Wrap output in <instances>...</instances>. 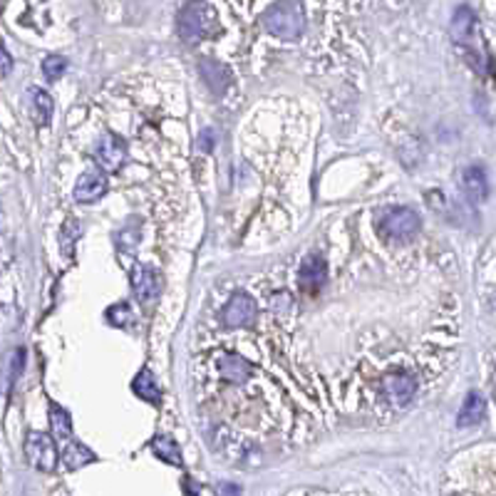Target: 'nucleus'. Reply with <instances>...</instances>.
I'll return each instance as SVG.
<instances>
[{
  "label": "nucleus",
  "instance_id": "nucleus-1",
  "mask_svg": "<svg viewBox=\"0 0 496 496\" xmlns=\"http://www.w3.org/2000/svg\"><path fill=\"white\" fill-rule=\"evenodd\" d=\"M261 25L268 35L293 43L306 30V6L303 0H273L261 13Z\"/></svg>",
  "mask_w": 496,
  "mask_h": 496
},
{
  "label": "nucleus",
  "instance_id": "nucleus-2",
  "mask_svg": "<svg viewBox=\"0 0 496 496\" xmlns=\"http://www.w3.org/2000/svg\"><path fill=\"white\" fill-rule=\"evenodd\" d=\"M218 28V10L209 0H191L179 13V38L186 45H196L206 40Z\"/></svg>",
  "mask_w": 496,
  "mask_h": 496
},
{
  "label": "nucleus",
  "instance_id": "nucleus-3",
  "mask_svg": "<svg viewBox=\"0 0 496 496\" xmlns=\"http://www.w3.org/2000/svg\"><path fill=\"white\" fill-rule=\"evenodd\" d=\"M417 231H419V216L412 209H392L377 223V234L385 241H400V243H405V241L414 239Z\"/></svg>",
  "mask_w": 496,
  "mask_h": 496
},
{
  "label": "nucleus",
  "instance_id": "nucleus-4",
  "mask_svg": "<svg viewBox=\"0 0 496 496\" xmlns=\"http://www.w3.org/2000/svg\"><path fill=\"white\" fill-rule=\"evenodd\" d=\"M213 368H216L218 379L229 382V385H246L248 377H253V365L236 352H218Z\"/></svg>",
  "mask_w": 496,
  "mask_h": 496
},
{
  "label": "nucleus",
  "instance_id": "nucleus-5",
  "mask_svg": "<svg viewBox=\"0 0 496 496\" xmlns=\"http://www.w3.org/2000/svg\"><path fill=\"white\" fill-rule=\"evenodd\" d=\"M258 315V306L248 293H236L226 308L221 313V320L226 328H246V325H251Z\"/></svg>",
  "mask_w": 496,
  "mask_h": 496
},
{
  "label": "nucleus",
  "instance_id": "nucleus-6",
  "mask_svg": "<svg viewBox=\"0 0 496 496\" xmlns=\"http://www.w3.org/2000/svg\"><path fill=\"white\" fill-rule=\"evenodd\" d=\"M25 454H28V462L35 469H40V472H52L55 469L57 462L55 444L43 432H30L28 439H25Z\"/></svg>",
  "mask_w": 496,
  "mask_h": 496
},
{
  "label": "nucleus",
  "instance_id": "nucleus-7",
  "mask_svg": "<svg viewBox=\"0 0 496 496\" xmlns=\"http://www.w3.org/2000/svg\"><path fill=\"white\" fill-rule=\"evenodd\" d=\"M379 390H382V395H385L392 405L405 407V405H409V402L414 400V395H417V382H414V377H409V375L397 373V375L382 377Z\"/></svg>",
  "mask_w": 496,
  "mask_h": 496
},
{
  "label": "nucleus",
  "instance_id": "nucleus-8",
  "mask_svg": "<svg viewBox=\"0 0 496 496\" xmlns=\"http://www.w3.org/2000/svg\"><path fill=\"white\" fill-rule=\"evenodd\" d=\"M95 159L107 172H119L124 159H127V142L114 137V134H105L95 144Z\"/></svg>",
  "mask_w": 496,
  "mask_h": 496
},
{
  "label": "nucleus",
  "instance_id": "nucleus-9",
  "mask_svg": "<svg viewBox=\"0 0 496 496\" xmlns=\"http://www.w3.org/2000/svg\"><path fill=\"white\" fill-rule=\"evenodd\" d=\"M325 278H328V266L323 258L318 256H308L303 258L301 268H298V283L308 293H315L318 288H323Z\"/></svg>",
  "mask_w": 496,
  "mask_h": 496
},
{
  "label": "nucleus",
  "instance_id": "nucleus-10",
  "mask_svg": "<svg viewBox=\"0 0 496 496\" xmlns=\"http://www.w3.org/2000/svg\"><path fill=\"white\" fill-rule=\"evenodd\" d=\"M107 194V176L97 169L82 174L75 186V199L82 201V204H89V201H97Z\"/></svg>",
  "mask_w": 496,
  "mask_h": 496
},
{
  "label": "nucleus",
  "instance_id": "nucleus-11",
  "mask_svg": "<svg viewBox=\"0 0 496 496\" xmlns=\"http://www.w3.org/2000/svg\"><path fill=\"white\" fill-rule=\"evenodd\" d=\"M132 290L140 301H151V298L156 296V290H159V280H156V273L151 271L149 266L140 263V266L132 271Z\"/></svg>",
  "mask_w": 496,
  "mask_h": 496
},
{
  "label": "nucleus",
  "instance_id": "nucleus-12",
  "mask_svg": "<svg viewBox=\"0 0 496 496\" xmlns=\"http://www.w3.org/2000/svg\"><path fill=\"white\" fill-rule=\"evenodd\" d=\"M462 186L472 201H484L489 196V181H486V172L481 167H469L462 174Z\"/></svg>",
  "mask_w": 496,
  "mask_h": 496
},
{
  "label": "nucleus",
  "instance_id": "nucleus-13",
  "mask_svg": "<svg viewBox=\"0 0 496 496\" xmlns=\"http://www.w3.org/2000/svg\"><path fill=\"white\" fill-rule=\"evenodd\" d=\"M484 412H486V402L481 395L472 392L464 402V407L459 409V417H457V424L459 427H474L484 419Z\"/></svg>",
  "mask_w": 496,
  "mask_h": 496
},
{
  "label": "nucleus",
  "instance_id": "nucleus-14",
  "mask_svg": "<svg viewBox=\"0 0 496 496\" xmlns=\"http://www.w3.org/2000/svg\"><path fill=\"white\" fill-rule=\"evenodd\" d=\"M474 30H476L474 13L469 10V8H459V10L454 13V20H452L454 40H457V43H469V40L474 38Z\"/></svg>",
  "mask_w": 496,
  "mask_h": 496
},
{
  "label": "nucleus",
  "instance_id": "nucleus-15",
  "mask_svg": "<svg viewBox=\"0 0 496 496\" xmlns=\"http://www.w3.org/2000/svg\"><path fill=\"white\" fill-rule=\"evenodd\" d=\"M201 75H204V80H206L216 92H221V89L226 87V82H229V70H226V65H221L218 60H209V57L201 60Z\"/></svg>",
  "mask_w": 496,
  "mask_h": 496
},
{
  "label": "nucleus",
  "instance_id": "nucleus-16",
  "mask_svg": "<svg viewBox=\"0 0 496 496\" xmlns=\"http://www.w3.org/2000/svg\"><path fill=\"white\" fill-rule=\"evenodd\" d=\"M151 449H154L156 457L174 464V467L181 464V449H179V444L172 439V437H156V439L151 442Z\"/></svg>",
  "mask_w": 496,
  "mask_h": 496
},
{
  "label": "nucleus",
  "instance_id": "nucleus-17",
  "mask_svg": "<svg viewBox=\"0 0 496 496\" xmlns=\"http://www.w3.org/2000/svg\"><path fill=\"white\" fill-rule=\"evenodd\" d=\"M30 105H33V117L35 122L40 124H47L52 117V100L47 92H43V89H30Z\"/></svg>",
  "mask_w": 496,
  "mask_h": 496
},
{
  "label": "nucleus",
  "instance_id": "nucleus-18",
  "mask_svg": "<svg viewBox=\"0 0 496 496\" xmlns=\"http://www.w3.org/2000/svg\"><path fill=\"white\" fill-rule=\"evenodd\" d=\"M92 459H95V454L89 452L84 444H77V442H70V444L65 446V452H62V462H65L70 469L84 467V464H89Z\"/></svg>",
  "mask_w": 496,
  "mask_h": 496
},
{
  "label": "nucleus",
  "instance_id": "nucleus-19",
  "mask_svg": "<svg viewBox=\"0 0 496 496\" xmlns=\"http://www.w3.org/2000/svg\"><path fill=\"white\" fill-rule=\"evenodd\" d=\"M132 390L137 392L140 397H144V400H149V402L159 400V385H156L154 375H151L149 370H142V373L134 377Z\"/></svg>",
  "mask_w": 496,
  "mask_h": 496
},
{
  "label": "nucleus",
  "instance_id": "nucleus-20",
  "mask_svg": "<svg viewBox=\"0 0 496 496\" xmlns=\"http://www.w3.org/2000/svg\"><path fill=\"white\" fill-rule=\"evenodd\" d=\"M50 424H52V435H55V439L67 442L70 437H73V424H70V417H67L65 409L57 407V405H52L50 407Z\"/></svg>",
  "mask_w": 496,
  "mask_h": 496
},
{
  "label": "nucleus",
  "instance_id": "nucleus-21",
  "mask_svg": "<svg viewBox=\"0 0 496 496\" xmlns=\"http://www.w3.org/2000/svg\"><path fill=\"white\" fill-rule=\"evenodd\" d=\"M65 65L67 62L62 60V57H47V60L43 62V75L55 82V80H60V75L65 73Z\"/></svg>",
  "mask_w": 496,
  "mask_h": 496
},
{
  "label": "nucleus",
  "instance_id": "nucleus-22",
  "mask_svg": "<svg viewBox=\"0 0 496 496\" xmlns=\"http://www.w3.org/2000/svg\"><path fill=\"white\" fill-rule=\"evenodd\" d=\"M107 318H110L112 325H124L132 318V310H129L127 303H119V306H112L110 310H107Z\"/></svg>",
  "mask_w": 496,
  "mask_h": 496
},
{
  "label": "nucleus",
  "instance_id": "nucleus-23",
  "mask_svg": "<svg viewBox=\"0 0 496 496\" xmlns=\"http://www.w3.org/2000/svg\"><path fill=\"white\" fill-rule=\"evenodd\" d=\"M3 65H6V67H3V75H8V73H10V55H8V52L3 55Z\"/></svg>",
  "mask_w": 496,
  "mask_h": 496
}]
</instances>
